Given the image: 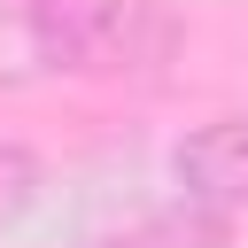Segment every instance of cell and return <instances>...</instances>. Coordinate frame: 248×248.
Listing matches in <instances>:
<instances>
[{
	"mask_svg": "<svg viewBox=\"0 0 248 248\" xmlns=\"http://www.w3.org/2000/svg\"><path fill=\"white\" fill-rule=\"evenodd\" d=\"M170 178L194 209H217V217L248 209V116H217V124L186 132L170 147Z\"/></svg>",
	"mask_w": 248,
	"mask_h": 248,
	"instance_id": "2",
	"label": "cell"
},
{
	"mask_svg": "<svg viewBox=\"0 0 248 248\" xmlns=\"http://www.w3.org/2000/svg\"><path fill=\"white\" fill-rule=\"evenodd\" d=\"M39 202V155L23 140H0V225H16Z\"/></svg>",
	"mask_w": 248,
	"mask_h": 248,
	"instance_id": "3",
	"label": "cell"
},
{
	"mask_svg": "<svg viewBox=\"0 0 248 248\" xmlns=\"http://www.w3.org/2000/svg\"><path fill=\"white\" fill-rule=\"evenodd\" d=\"M23 39L54 78H163L186 16L170 0H23Z\"/></svg>",
	"mask_w": 248,
	"mask_h": 248,
	"instance_id": "1",
	"label": "cell"
}]
</instances>
